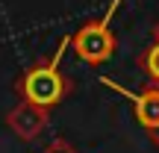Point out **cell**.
Returning a JSON list of instances; mask_svg holds the SVG:
<instances>
[{
    "label": "cell",
    "instance_id": "cell-1",
    "mask_svg": "<svg viewBox=\"0 0 159 153\" xmlns=\"http://www.w3.org/2000/svg\"><path fill=\"white\" fill-rule=\"evenodd\" d=\"M68 47H71V35H65V38H59L53 56L39 59V62H33L30 68L21 71V77L15 79V94L24 103H33V106L50 112L53 106H59L74 91L71 77L62 74V56Z\"/></svg>",
    "mask_w": 159,
    "mask_h": 153
},
{
    "label": "cell",
    "instance_id": "cell-2",
    "mask_svg": "<svg viewBox=\"0 0 159 153\" xmlns=\"http://www.w3.org/2000/svg\"><path fill=\"white\" fill-rule=\"evenodd\" d=\"M118 9H121V0H109L106 12H103L100 18L85 21L83 27L71 35V47H74V53L83 62H89V65L97 68V65L109 62L112 53L118 50V38H115V33H112V18H115Z\"/></svg>",
    "mask_w": 159,
    "mask_h": 153
},
{
    "label": "cell",
    "instance_id": "cell-3",
    "mask_svg": "<svg viewBox=\"0 0 159 153\" xmlns=\"http://www.w3.org/2000/svg\"><path fill=\"white\" fill-rule=\"evenodd\" d=\"M100 83L106 85V88L118 91L121 97H127V100L133 103V115H136V121L142 124V130L150 136V142L159 147V85H144V88L133 91L127 88V85L115 83L112 77H100Z\"/></svg>",
    "mask_w": 159,
    "mask_h": 153
},
{
    "label": "cell",
    "instance_id": "cell-4",
    "mask_svg": "<svg viewBox=\"0 0 159 153\" xmlns=\"http://www.w3.org/2000/svg\"><path fill=\"white\" fill-rule=\"evenodd\" d=\"M6 127H9L21 142H33V138H39L41 133H44V127H47V109H39V106H33V103L21 100L9 115H6Z\"/></svg>",
    "mask_w": 159,
    "mask_h": 153
},
{
    "label": "cell",
    "instance_id": "cell-5",
    "mask_svg": "<svg viewBox=\"0 0 159 153\" xmlns=\"http://www.w3.org/2000/svg\"><path fill=\"white\" fill-rule=\"evenodd\" d=\"M136 68L148 77L150 85H159V21L153 24V33H150V44L144 47L136 56Z\"/></svg>",
    "mask_w": 159,
    "mask_h": 153
},
{
    "label": "cell",
    "instance_id": "cell-6",
    "mask_svg": "<svg viewBox=\"0 0 159 153\" xmlns=\"http://www.w3.org/2000/svg\"><path fill=\"white\" fill-rule=\"evenodd\" d=\"M41 153H77V150L71 147V144L65 142V138H53V142L47 144V147L41 150Z\"/></svg>",
    "mask_w": 159,
    "mask_h": 153
}]
</instances>
